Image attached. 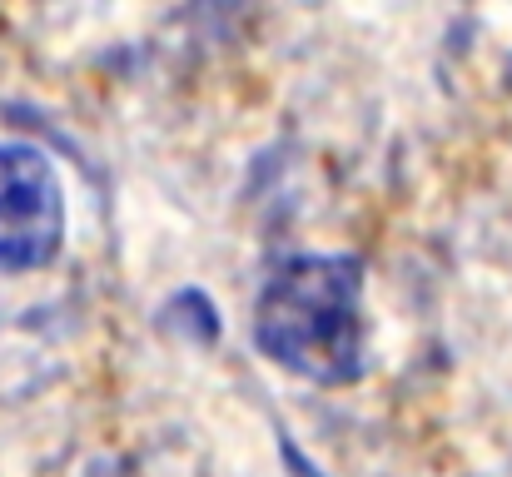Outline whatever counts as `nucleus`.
<instances>
[{
	"label": "nucleus",
	"instance_id": "obj_2",
	"mask_svg": "<svg viewBox=\"0 0 512 477\" xmlns=\"http://www.w3.org/2000/svg\"><path fill=\"white\" fill-rule=\"evenodd\" d=\"M65 199L50 159L30 145H0V269H40L60 254Z\"/></svg>",
	"mask_w": 512,
	"mask_h": 477
},
{
	"label": "nucleus",
	"instance_id": "obj_1",
	"mask_svg": "<svg viewBox=\"0 0 512 477\" xmlns=\"http://www.w3.org/2000/svg\"><path fill=\"white\" fill-rule=\"evenodd\" d=\"M363 264L348 254H304L289 259L254 304L259 348L309 378V383H353L368 368L363 353Z\"/></svg>",
	"mask_w": 512,
	"mask_h": 477
}]
</instances>
